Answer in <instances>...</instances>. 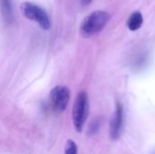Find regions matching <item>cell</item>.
<instances>
[{
    "label": "cell",
    "instance_id": "obj_5",
    "mask_svg": "<svg viewBox=\"0 0 155 154\" xmlns=\"http://www.w3.org/2000/svg\"><path fill=\"white\" fill-rule=\"evenodd\" d=\"M124 122V108L121 103H116L114 113L110 123V136L113 140H117L121 134Z\"/></svg>",
    "mask_w": 155,
    "mask_h": 154
},
{
    "label": "cell",
    "instance_id": "obj_8",
    "mask_svg": "<svg viewBox=\"0 0 155 154\" xmlns=\"http://www.w3.org/2000/svg\"><path fill=\"white\" fill-rule=\"evenodd\" d=\"M64 154H77V145L74 141H67L64 148Z\"/></svg>",
    "mask_w": 155,
    "mask_h": 154
},
{
    "label": "cell",
    "instance_id": "obj_10",
    "mask_svg": "<svg viewBox=\"0 0 155 154\" xmlns=\"http://www.w3.org/2000/svg\"><path fill=\"white\" fill-rule=\"evenodd\" d=\"M92 2H93V0H82V5H88Z\"/></svg>",
    "mask_w": 155,
    "mask_h": 154
},
{
    "label": "cell",
    "instance_id": "obj_2",
    "mask_svg": "<svg viewBox=\"0 0 155 154\" xmlns=\"http://www.w3.org/2000/svg\"><path fill=\"white\" fill-rule=\"evenodd\" d=\"M89 113V100L88 95L85 92H80L74 101L73 107L72 117L73 123L76 132L81 133L83 131L84 125L86 122Z\"/></svg>",
    "mask_w": 155,
    "mask_h": 154
},
{
    "label": "cell",
    "instance_id": "obj_7",
    "mask_svg": "<svg viewBox=\"0 0 155 154\" xmlns=\"http://www.w3.org/2000/svg\"><path fill=\"white\" fill-rule=\"evenodd\" d=\"M143 23V15L139 11H135L132 13L127 20V27L131 31H136L141 28Z\"/></svg>",
    "mask_w": 155,
    "mask_h": 154
},
{
    "label": "cell",
    "instance_id": "obj_9",
    "mask_svg": "<svg viewBox=\"0 0 155 154\" xmlns=\"http://www.w3.org/2000/svg\"><path fill=\"white\" fill-rule=\"evenodd\" d=\"M99 126H100V122H99V120H95V121H94V122L91 123V125H90L89 133H90L91 134H94V133H96L98 132V130H99Z\"/></svg>",
    "mask_w": 155,
    "mask_h": 154
},
{
    "label": "cell",
    "instance_id": "obj_4",
    "mask_svg": "<svg viewBox=\"0 0 155 154\" xmlns=\"http://www.w3.org/2000/svg\"><path fill=\"white\" fill-rule=\"evenodd\" d=\"M70 100V90L66 86L57 85L52 89L49 94V102L52 109L56 113H63Z\"/></svg>",
    "mask_w": 155,
    "mask_h": 154
},
{
    "label": "cell",
    "instance_id": "obj_6",
    "mask_svg": "<svg viewBox=\"0 0 155 154\" xmlns=\"http://www.w3.org/2000/svg\"><path fill=\"white\" fill-rule=\"evenodd\" d=\"M0 9L5 23H11L14 19L12 0H0Z\"/></svg>",
    "mask_w": 155,
    "mask_h": 154
},
{
    "label": "cell",
    "instance_id": "obj_1",
    "mask_svg": "<svg viewBox=\"0 0 155 154\" xmlns=\"http://www.w3.org/2000/svg\"><path fill=\"white\" fill-rule=\"evenodd\" d=\"M111 15L104 10H95L86 15L81 23L80 34L83 37L88 38L99 34L110 21Z\"/></svg>",
    "mask_w": 155,
    "mask_h": 154
},
{
    "label": "cell",
    "instance_id": "obj_3",
    "mask_svg": "<svg viewBox=\"0 0 155 154\" xmlns=\"http://www.w3.org/2000/svg\"><path fill=\"white\" fill-rule=\"evenodd\" d=\"M20 8L22 10V13L27 19L36 22L44 30L50 29L51 21L49 15H47L45 10L43 9L41 6L33 2L26 1L21 4Z\"/></svg>",
    "mask_w": 155,
    "mask_h": 154
}]
</instances>
